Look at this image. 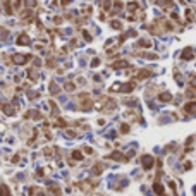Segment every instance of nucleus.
<instances>
[{"instance_id":"nucleus-1","label":"nucleus","mask_w":196,"mask_h":196,"mask_svg":"<svg viewBox=\"0 0 196 196\" xmlns=\"http://www.w3.org/2000/svg\"><path fill=\"white\" fill-rule=\"evenodd\" d=\"M79 100H81V102H79V108H81V110H84V112L91 110V108H93V105H95V103H93V100L88 97V93H81Z\"/></svg>"},{"instance_id":"nucleus-2","label":"nucleus","mask_w":196,"mask_h":196,"mask_svg":"<svg viewBox=\"0 0 196 196\" xmlns=\"http://www.w3.org/2000/svg\"><path fill=\"white\" fill-rule=\"evenodd\" d=\"M136 88V83H134V79L133 81H129V83L126 84H114L112 88H110V91H122V93H131V91Z\"/></svg>"},{"instance_id":"nucleus-3","label":"nucleus","mask_w":196,"mask_h":196,"mask_svg":"<svg viewBox=\"0 0 196 196\" xmlns=\"http://www.w3.org/2000/svg\"><path fill=\"white\" fill-rule=\"evenodd\" d=\"M31 59H33L31 53H26V55H24V53H14V55L10 57V60H12L16 65H24V64L29 62Z\"/></svg>"},{"instance_id":"nucleus-4","label":"nucleus","mask_w":196,"mask_h":196,"mask_svg":"<svg viewBox=\"0 0 196 196\" xmlns=\"http://www.w3.org/2000/svg\"><path fill=\"white\" fill-rule=\"evenodd\" d=\"M141 163H143V169H145V170H150V169L155 165V158L151 155H143V157H141Z\"/></svg>"},{"instance_id":"nucleus-5","label":"nucleus","mask_w":196,"mask_h":196,"mask_svg":"<svg viewBox=\"0 0 196 196\" xmlns=\"http://www.w3.org/2000/svg\"><path fill=\"white\" fill-rule=\"evenodd\" d=\"M16 43H17L19 47H22V45H24V47H29V45H31V40H29V36L26 35V33H22V35H19V36H17Z\"/></svg>"},{"instance_id":"nucleus-6","label":"nucleus","mask_w":196,"mask_h":196,"mask_svg":"<svg viewBox=\"0 0 196 196\" xmlns=\"http://www.w3.org/2000/svg\"><path fill=\"white\" fill-rule=\"evenodd\" d=\"M181 57H182V60H193L195 59V50L191 48V47H188V48L182 50Z\"/></svg>"},{"instance_id":"nucleus-7","label":"nucleus","mask_w":196,"mask_h":196,"mask_svg":"<svg viewBox=\"0 0 196 196\" xmlns=\"http://www.w3.org/2000/svg\"><path fill=\"white\" fill-rule=\"evenodd\" d=\"M151 74H153V72H151L150 69H141L140 72H138V74L134 76V79H136V81H143V79H146V77H150Z\"/></svg>"},{"instance_id":"nucleus-8","label":"nucleus","mask_w":196,"mask_h":196,"mask_svg":"<svg viewBox=\"0 0 196 196\" xmlns=\"http://www.w3.org/2000/svg\"><path fill=\"white\" fill-rule=\"evenodd\" d=\"M0 108L4 110V114H7V115H16V108L10 103H0Z\"/></svg>"},{"instance_id":"nucleus-9","label":"nucleus","mask_w":196,"mask_h":196,"mask_svg":"<svg viewBox=\"0 0 196 196\" xmlns=\"http://www.w3.org/2000/svg\"><path fill=\"white\" fill-rule=\"evenodd\" d=\"M28 76H29V81H38V77H40V74H38V67H29L28 69Z\"/></svg>"},{"instance_id":"nucleus-10","label":"nucleus","mask_w":196,"mask_h":196,"mask_svg":"<svg viewBox=\"0 0 196 196\" xmlns=\"http://www.w3.org/2000/svg\"><path fill=\"white\" fill-rule=\"evenodd\" d=\"M136 47L138 48H148V47H151V40H146V38H141L136 42Z\"/></svg>"},{"instance_id":"nucleus-11","label":"nucleus","mask_w":196,"mask_h":196,"mask_svg":"<svg viewBox=\"0 0 196 196\" xmlns=\"http://www.w3.org/2000/svg\"><path fill=\"white\" fill-rule=\"evenodd\" d=\"M184 112L188 114H196V102H188L184 105Z\"/></svg>"},{"instance_id":"nucleus-12","label":"nucleus","mask_w":196,"mask_h":196,"mask_svg":"<svg viewBox=\"0 0 196 196\" xmlns=\"http://www.w3.org/2000/svg\"><path fill=\"white\" fill-rule=\"evenodd\" d=\"M126 67H129L127 60H117V62L112 64V69H126Z\"/></svg>"},{"instance_id":"nucleus-13","label":"nucleus","mask_w":196,"mask_h":196,"mask_svg":"<svg viewBox=\"0 0 196 196\" xmlns=\"http://www.w3.org/2000/svg\"><path fill=\"white\" fill-rule=\"evenodd\" d=\"M108 158H112V160H119V162H126L127 160V158L120 153V151H114V153H110V155H108Z\"/></svg>"},{"instance_id":"nucleus-14","label":"nucleus","mask_w":196,"mask_h":196,"mask_svg":"<svg viewBox=\"0 0 196 196\" xmlns=\"http://www.w3.org/2000/svg\"><path fill=\"white\" fill-rule=\"evenodd\" d=\"M158 100H160L162 103H167V102H170V100H172V95H170L169 91H163V93H160V95H158Z\"/></svg>"},{"instance_id":"nucleus-15","label":"nucleus","mask_w":196,"mask_h":196,"mask_svg":"<svg viewBox=\"0 0 196 196\" xmlns=\"http://www.w3.org/2000/svg\"><path fill=\"white\" fill-rule=\"evenodd\" d=\"M153 189H155V193H157L158 196H165V189H163V186H162L158 181L153 184Z\"/></svg>"},{"instance_id":"nucleus-16","label":"nucleus","mask_w":196,"mask_h":196,"mask_svg":"<svg viewBox=\"0 0 196 196\" xmlns=\"http://www.w3.org/2000/svg\"><path fill=\"white\" fill-rule=\"evenodd\" d=\"M48 88H50V93H52V95H59V93H60V88L57 86V83H55V81H52Z\"/></svg>"},{"instance_id":"nucleus-17","label":"nucleus","mask_w":196,"mask_h":196,"mask_svg":"<svg viewBox=\"0 0 196 196\" xmlns=\"http://www.w3.org/2000/svg\"><path fill=\"white\" fill-rule=\"evenodd\" d=\"M29 196H45V193L40 188H31L29 189Z\"/></svg>"},{"instance_id":"nucleus-18","label":"nucleus","mask_w":196,"mask_h":196,"mask_svg":"<svg viewBox=\"0 0 196 196\" xmlns=\"http://www.w3.org/2000/svg\"><path fill=\"white\" fill-rule=\"evenodd\" d=\"M4 7H5V12H7L9 16L14 14V7L10 5V2H9V0H5V2H4Z\"/></svg>"},{"instance_id":"nucleus-19","label":"nucleus","mask_w":196,"mask_h":196,"mask_svg":"<svg viewBox=\"0 0 196 196\" xmlns=\"http://www.w3.org/2000/svg\"><path fill=\"white\" fill-rule=\"evenodd\" d=\"M0 196H12V195H10V191H9V188L5 186V184H2V186H0Z\"/></svg>"},{"instance_id":"nucleus-20","label":"nucleus","mask_w":196,"mask_h":196,"mask_svg":"<svg viewBox=\"0 0 196 196\" xmlns=\"http://www.w3.org/2000/svg\"><path fill=\"white\" fill-rule=\"evenodd\" d=\"M127 9H129V12H134V10L140 9V4H138V2H129V4H127Z\"/></svg>"},{"instance_id":"nucleus-21","label":"nucleus","mask_w":196,"mask_h":196,"mask_svg":"<svg viewBox=\"0 0 196 196\" xmlns=\"http://www.w3.org/2000/svg\"><path fill=\"white\" fill-rule=\"evenodd\" d=\"M64 90L65 91H74L76 90V84L71 83V81H67V83H64Z\"/></svg>"},{"instance_id":"nucleus-22","label":"nucleus","mask_w":196,"mask_h":196,"mask_svg":"<svg viewBox=\"0 0 196 196\" xmlns=\"http://www.w3.org/2000/svg\"><path fill=\"white\" fill-rule=\"evenodd\" d=\"M186 19H188V21H195V10H193V9H188V10H186Z\"/></svg>"},{"instance_id":"nucleus-23","label":"nucleus","mask_w":196,"mask_h":196,"mask_svg":"<svg viewBox=\"0 0 196 196\" xmlns=\"http://www.w3.org/2000/svg\"><path fill=\"white\" fill-rule=\"evenodd\" d=\"M102 170H103V165H102V163H98V165L93 167V174L98 175V174H102Z\"/></svg>"},{"instance_id":"nucleus-24","label":"nucleus","mask_w":196,"mask_h":196,"mask_svg":"<svg viewBox=\"0 0 196 196\" xmlns=\"http://www.w3.org/2000/svg\"><path fill=\"white\" fill-rule=\"evenodd\" d=\"M102 7H103V10H110L112 2H110V0H103V2H102Z\"/></svg>"},{"instance_id":"nucleus-25","label":"nucleus","mask_w":196,"mask_h":196,"mask_svg":"<svg viewBox=\"0 0 196 196\" xmlns=\"http://www.w3.org/2000/svg\"><path fill=\"white\" fill-rule=\"evenodd\" d=\"M50 196H60V189L53 186V188H50Z\"/></svg>"},{"instance_id":"nucleus-26","label":"nucleus","mask_w":196,"mask_h":196,"mask_svg":"<svg viewBox=\"0 0 196 196\" xmlns=\"http://www.w3.org/2000/svg\"><path fill=\"white\" fill-rule=\"evenodd\" d=\"M72 157H74V160H83V153H81L79 150H74V151H72Z\"/></svg>"},{"instance_id":"nucleus-27","label":"nucleus","mask_w":196,"mask_h":196,"mask_svg":"<svg viewBox=\"0 0 196 196\" xmlns=\"http://www.w3.org/2000/svg\"><path fill=\"white\" fill-rule=\"evenodd\" d=\"M53 124H55V126H59V127H67V122H65L64 119H57Z\"/></svg>"},{"instance_id":"nucleus-28","label":"nucleus","mask_w":196,"mask_h":196,"mask_svg":"<svg viewBox=\"0 0 196 196\" xmlns=\"http://www.w3.org/2000/svg\"><path fill=\"white\" fill-rule=\"evenodd\" d=\"M110 26H112L114 29H122V22L120 21H112L110 22Z\"/></svg>"},{"instance_id":"nucleus-29","label":"nucleus","mask_w":196,"mask_h":196,"mask_svg":"<svg viewBox=\"0 0 196 196\" xmlns=\"http://www.w3.org/2000/svg\"><path fill=\"white\" fill-rule=\"evenodd\" d=\"M189 84H191V88H196V74L189 77Z\"/></svg>"},{"instance_id":"nucleus-30","label":"nucleus","mask_w":196,"mask_h":196,"mask_svg":"<svg viewBox=\"0 0 196 196\" xmlns=\"http://www.w3.org/2000/svg\"><path fill=\"white\" fill-rule=\"evenodd\" d=\"M47 65H48L50 69H52V67H55V59H48V60H47Z\"/></svg>"},{"instance_id":"nucleus-31","label":"nucleus","mask_w":196,"mask_h":196,"mask_svg":"<svg viewBox=\"0 0 196 196\" xmlns=\"http://www.w3.org/2000/svg\"><path fill=\"white\" fill-rule=\"evenodd\" d=\"M120 133H129V126H127V124H122V126H120Z\"/></svg>"},{"instance_id":"nucleus-32","label":"nucleus","mask_w":196,"mask_h":196,"mask_svg":"<svg viewBox=\"0 0 196 196\" xmlns=\"http://www.w3.org/2000/svg\"><path fill=\"white\" fill-rule=\"evenodd\" d=\"M83 35H84V38H86V42H91V35L88 33V31H84Z\"/></svg>"},{"instance_id":"nucleus-33","label":"nucleus","mask_w":196,"mask_h":196,"mask_svg":"<svg viewBox=\"0 0 196 196\" xmlns=\"http://www.w3.org/2000/svg\"><path fill=\"white\" fill-rule=\"evenodd\" d=\"M53 22H55V24H60V22H62V17H53Z\"/></svg>"},{"instance_id":"nucleus-34","label":"nucleus","mask_w":196,"mask_h":196,"mask_svg":"<svg viewBox=\"0 0 196 196\" xmlns=\"http://www.w3.org/2000/svg\"><path fill=\"white\" fill-rule=\"evenodd\" d=\"M71 2H72V0H60V4H62V5H69Z\"/></svg>"},{"instance_id":"nucleus-35","label":"nucleus","mask_w":196,"mask_h":196,"mask_svg":"<svg viewBox=\"0 0 196 196\" xmlns=\"http://www.w3.org/2000/svg\"><path fill=\"white\" fill-rule=\"evenodd\" d=\"M12 162H14V163H17V162H19V155H16L14 158H12Z\"/></svg>"},{"instance_id":"nucleus-36","label":"nucleus","mask_w":196,"mask_h":196,"mask_svg":"<svg viewBox=\"0 0 196 196\" xmlns=\"http://www.w3.org/2000/svg\"><path fill=\"white\" fill-rule=\"evenodd\" d=\"M98 64H100V60H98V59H95V60L91 62V65H98Z\"/></svg>"},{"instance_id":"nucleus-37","label":"nucleus","mask_w":196,"mask_h":196,"mask_svg":"<svg viewBox=\"0 0 196 196\" xmlns=\"http://www.w3.org/2000/svg\"><path fill=\"white\" fill-rule=\"evenodd\" d=\"M16 7H21V0H16Z\"/></svg>"}]
</instances>
